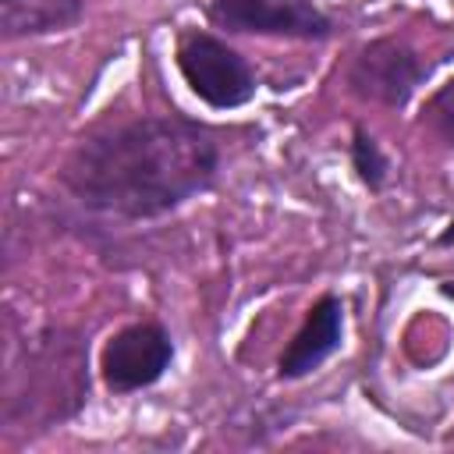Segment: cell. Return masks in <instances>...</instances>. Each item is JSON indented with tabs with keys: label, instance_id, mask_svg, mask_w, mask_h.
I'll use <instances>...</instances> for the list:
<instances>
[{
	"label": "cell",
	"instance_id": "obj_1",
	"mask_svg": "<svg viewBox=\"0 0 454 454\" xmlns=\"http://www.w3.org/2000/svg\"><path fill=\"white\" fill-rule=\"evenodd\" d=\"M213 128L184 114H142L78 138L60 167L64 192L103 216L160 220L220 177Z\"/></svg>",
	"mask_w": 454,
	"mask_h": 454
},
{
	"label": "cell",
	"instance_id": "obj_2",
	"mask_svg": "<svg viewBox=\"0 0 454 454\" xmlns=\"http://www.w3.org/2000/svg\"><path fill=\"white\" fill-rule=\"evenodd\" d=\"M89 401V351L82 337L67 330H46L28 348V369L21 383H7L4 422H28L53 429L82 411Z\"/></svg>",
	"mask_w": 454,
	"mask_h": 454
},
{
	"label": "cell",
	"instance_id": "obj_3",
	"mask_svg": "<svg viewBox=\"0 0 454 454\" xmlns=\"http://www.w3.org/2000/svg\"><path fill=\"white\" fill-rule=\"evenodd\" d=\"M177 71L192 96H199L213 110H238L255 99L259 78L255 67L220 35L213 32H184L174 50Z\"/></svg>",
	"mask_w": 454,
	"mask_h": 454
},
{
	"label": "cell",
	"instance_id": "obj_4",
	"mask_svg": "<svg viewBox=\"0 0 454 454\" xmlns=\"http://www.w3.org/2000/svg\"><path fill=\"white\" fill-rule=\"evenodd\" d=\"M429 78L419 50L401 35H380L362 43L344 71L348 92L362 103H380L387 110H404L419 85Z\"/></svg>",
	"mask_w": 454,
	"mask_h": 454
},
{
	"label": "cell",
	"instance_id": "obj_5",
	"mask_svg": "<svg viewBox=\"0 0 454 454\" xmlns=\"http://www.w3.org/2000/svg\"><path fill=\"white\" fill-rule=\"evenodd\" d=\"M202 14L231 35L326 43L337 32V21L316 0H206Z\"/></svg>",
	"mask_w": 454,
	"mask_h": 454
},
{
	"label": "cell",
	"instance_id": "obj_6",
	"mask_svg": "<svg viewBox=\"0 0 454 454\" xmlns=\"http://www.w3.org/2000/svg\"><path fill=\"white\" fill-rule=\"evenodd\" d=\"M174 351H177L174 337L163 323H156V319L128 323L106 337V344L99 351V380L117 397L149 390L174 365Z\"/></svg>",
	"mask_w": 454,
	"mask_h": 454
},
{
	"label": "cell",
	"instance_id": "obj_7",
	"mask_svg": "<svg viewBox=\"0 0 454 454\" xmlns=\"http://www.w3.org/2000/svg\"><path fill=\"white\" fill-rule=\"evenodd\" d=\"M344 301L340 294L326 291L312 301V309L305 312L301 326L294 330V337L284 344L280 358H277V380H305L312 376L326 358H333L344 348Z\"/></svg>",
	"mask_w": 454,
	"mask_h": 454
},
{
	"label": "cell",
	"instance_id": "obj_8",
	"mask_svg": "<svg viewBox=\"0 0 454 454\" xmlns=\"http://www.w3.org/2000/svg\"><path fill=\"white\" fill-rule=\"evenodd\" d=\"M85 18V0H0V35L7 43L67 32Z\"/></svg>",
	"mask_w": 454,
	"mask_h": 454
},
{
	"label": "cell",
	"instance_id": "obj_9",
	"mask_svg": "<svg viewBox=\"0 0 454 454\" xmlns=\"http://www.w3.org/2000/svg\"><path fill=\"white\" fill-rule=\"evenodd\" d=\"M348 156H351L355 177H358L369 192H383V188H387V181H390V156L383 153L380 138H376L365 124H355V128H351Z\"/></svg>",
	"mask_w": 454,
	"mask_h": 454
},
{
	"label": "cell",
	"instance_id": "obj_10",
	"mask_svg": "<svg viewBox=\"0 0 454 454\" xmlns=\"http://www.w3.org/2000/svg\"><path fill=\"white\" fill-rule=\"evenodd\" d=\"M426 121H429V128H433L447 145H454V78H450L447 85H440V89L429 96V103H426Z\"/></svg>",
	"mask_w": 454,
	"mask_h": 454
},
{
	"label": "cell",
	"instance_id": "obj_11",
	"mask_svg": "<svg viewBox=\"0 0 454 454\" xmlns=\"http://www.w3.org/2000/svg\"><path fill=\"white\" fill-rule=\"evenodd\" d=\"M436 245H440V248H450V245H454V216H450V220H447V227L440 231V238H436Z\"/></svg>",
	"mask_w": 454,
	"mask_h": 454
},
{
	"label": "cell",
	"instance_id": "obj_12",
	"mask_svg": "<svg viewBox=\"0 0 454 454\" xmlns=\"http://www.w3.org/2000/svg\"><path fill=\"white\" fill-rule=\"evenodd\" d=\"M440 291H443L447 298H454V280H443V284H440Z\"/></svg>",
	"mask_w": 454,
	"mask_h": 454
},
{
	"label": "cell",
	"instance_id": "obj_13",
	"mask_svg": "<svg viewBox=\"0 0 454 454\" xmlns=\"http://www.w3.org/2000/svg\"><path fill=\"white\" fill-rule=\"evenodd\" d=\"M443 443H447V447H454V429H450V433L443 436Z\"/></svg>",
	"mask_w": 454,
	"mask_h": 454
}]
</instances>
